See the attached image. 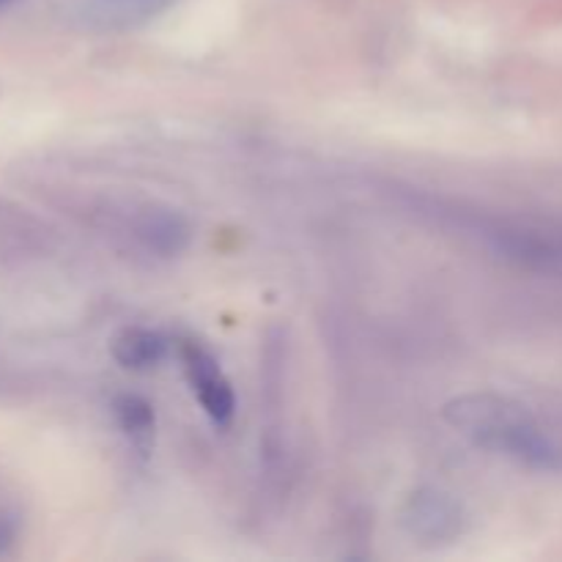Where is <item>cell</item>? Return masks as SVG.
<instances>
[{
	"instance_id": "cell-5",
	"label": "cell",
	"mask_w": 562,
	"mask_h": 562,
	"mask_svg": "<svg viewBox=\"0 0 562 562\" xmlns=\"http://www.w3.org/2000/svg\"><path fill=\"white\" fill-rule=\"evenodd\" d=\"M132 231L148 250L159 256H173L190 241V225L170 209H146L135 217Z\"/></svg>"
},
{
	"instance_id": "cell-7",
	"label": "cell",
	"mask_w": 562,
	"mask_h": 562,
	"mask_svg": "<svg viewBox=\"0 0 562 562\" xmlns=\"http://www.w3.org/2000/svg\"><path fill=\"white\" fill-rule=\"evenodd\" d=\"M113 415L119 423L121 434L130 439V445L135 450H140L143 456L148 453V448L154 445V431H157V415H154V406L148 404L140 395H119L113 401Z\"/></svg>"
},
{
	"instance_id": "cell-2",
	"label": "cell",
	"mask_w": 562,
	"mask_h": 562,
	"mask_svg": "<svg viewBox=\"0 0 562 562\" xmlns=\"http://www.w3.org/2000/svg\"><path fill=\"white\" fill-rule=\"evenodd\" d=\"M181 366H184L187 384L201 404L203 415L217 428H228L236 415V395L228 376L220 368L217 357L206 346L184 340L181 344Z\"/></svg>"
},
{
	"instance_id": "cell-8",
	"label": "cell",
	"mask_w": 562,
	"mask_h": 562,
	"mask_svg": "<svg viewBox=\"0 0 562 562\" xmlns=\"http://www.w3.org/2000/svg\"><path fill=\"white\" fill-rule=\"evenodd\" d=\"M11 538H14V527H11V521L5 516H0V549L9 547Z\"/></svg>"
},
{
	"instance_id": "cell-6",
	"label": "cell",
	"mask_w": 562,
	"mask_h": 562,
	"mask_svg": "<svg viewBox=\"0 0 562 562\" xmlns=\"http://www.w3.org/2000/svg\"><path fill=\"white\" fill-rule=\"evenodd\" d=\"M168 338L157 329L148 327H126L115 335L113 357L126 371H148L157 368L168 357Z\"/></svg>"
},
{
	"instance_id": "cell-9",
	"label": "cell",
	"mask_w": 562,
	"mask_h": 562,
	"mask_svg": "<svg viewBox=\"0 0 562 562\" xmlns=\"http://www.w3.org/2000/svg\"><path fill=\"white\" fill-rule=\"evenodd\" d=\"M0 3H5V0H0Z\"/></svg>"
},
{
	"instance_id": "cell-4",
	"label": "cell",
	"mask_w": 562,
	"mask_h": 562,
	"mask_svg": "<svg viewBox=\"0 0 562 562\" xmlns=\"http://www.w3.org/2000/svg\"><path fill=\"white\" fill-rule=\"evenodd\" d=\"M173 0H82L80 20L91 31H132L162 14Z\"/></svg>"
},
{
	"instance_id": "cell-1",
	"label": "cell",
	"mask_w": 562,
	"mask_h": 562,
	"mask_svg": "<svg viewBox=\"0 0 562 562\" xmlns=\"http://www.w3.org/2000/svg\"><path fill=\"white\" fill-rule=\"evenodd\" d=\"M445 420L488 453L508 456L530 470H562V448L516 401L494 393L459 395L445 406Z\"/></svg>"
},
{
	"instance_id": "cell-3",
	"label": "cell",
	"mask_w": 562,
	"mask_h": 562,
	"mask_svg": "<svg viewBox=\"0 0 562 562\" xmlns=\"http://www.w3.org/2000/svg\"><path fill=\"white\" fill-rule=\"evenodd\" d=\"M401 525L426 547H442L461 536L464 514L450 494L439 492V488H417L412 497H406Z\"/></svg>"
}]
</instances>
